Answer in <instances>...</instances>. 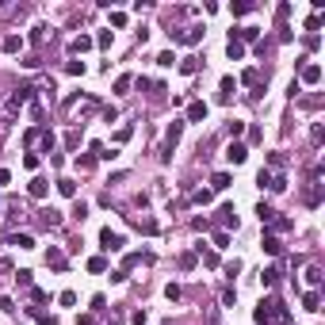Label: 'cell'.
Here are the masks:
<instances>
[{
  "instance_id": "obj_1",
  "label": "cell",
  "mask_w": 325,
  "mask_h": 325,
  "mask_svg": "<svg viewBox=\"0 0 325 325\" xmlns=\"http://www.w3.org/2000/svg\"><path fill=\"white\" fill-rule=\"evenodd\" d=\"M252 318H256L260 325H291V318H287V310H283L280 298H264V302L252 310Z\"/></svg>"
},
{
  "instance_id": "obj_2",
  "label": "cell",
  "mask_w": 325,
  "mask_h": 325,
  "mask_svg": "<svg viewBox=\"0 0 325 325\" xmlns=\"http://www.w3.org/2000/svg\"><path fill=\"white\" fill-rule=\"evenodd\" d=\"M31 92H34L31 84H20V88H16V92H12V100H8V108H4V111H8V115H16V111H20L23 104L31 100Z\"/></svg>"
},
{
  "instance_id": "obj_3",
  "label": "cell",
  "mask_w": 325,
  "mask_h": 325,
  "mask_svg": "<svg viewBox=\"0 0 325 325\" xmlns=\"http://www.w3.org/2000/svg\"><path fill=\"white\" fill-rule=\"evenodd\" d=\"M100 245H104V249H122V234H115V230H111V226H104V230H100Z\"/></svg>"
},
{
  "instance_id": "obj_4",
  "label": "cell",
  "mask_w": 325,
  "mask_h": 325,
  "mask_svg": "<svg viewBox=\"0 0 325 325\" xmlns=\"http://www.w3.org/2000/svg\"><path fill=\"white\" fill-rule=\"evenodd\" d=\"M38 222H42L46 230H58V226H62V210H54V206H46L42 214H38Z\"/></svg>"
},
{
  "instance_id": "obj_5",
  "label": "cell",
  "mask_w": 325,
  "mask_h": 325,
  "mask_svg": "<svg viewBox=\"0 0 325 325\" xmlns=\"http://www.w3.org/2000/svg\"><path fill=\"white\" fill-rule=\"evenodd\" d=\"M260 249L268 252V256H280V252H283V241L276 238V234H264V241H260Z\"/></svg>"
},
{
  "instance_id": "obj_6",
  "label": "cell",
  "mask_w": 325,
  "mask_h": 325,
  "mask_svg": "<svg viewBox=\"0 0 325 325\" xmlns=\"http://www.w3.org/2000/svg\"><path fill=\"white\" fill-rule=\"evenodd\" d=\"M226 157H230V161H234V164H241V161H245V157H249V150H245L241 142H230V146H226Z\"/></svg>"
},
{
  "instance_id": "obj_7",
  "label": "cell",
  "mask_w": 325,
  "mask_h": 325,
  "mask_svg": "<svg viewBox=\"0 0 325 325\" xmlns=\"http://www.w3.org/2000/svg\"><path fill=\"white\" fill-rule=\"evenodd\" d=\"M199 38H203V27H188V31L176 34V42H184V46H195Z\"/></svg>"
},
{
  "instance_id": "obj_8",
  "label": "cell",
  "mask_w": 325,
  "mask_h": 325,
  "mask_svg": "<svg viewBox=\"0 0 325 325\" xmlns=\"http://www.w3.org/2000/svg\"><path fill=\"white\" fill-rule=\"evenodd\" d=\"M203 119H206V104H203V100L188 104V122H203Z\"/></svg>"
},
{
  "instance_id": "obj_9",
  "label": "cell",
  "mask_w": 325,
  "mask_h": 325,
  "mask_svg": "<svg viewBox=\"0 0 325 325\" xmlns=\"http://www.w3.org/2000/svg\"><path fill=\"white\" fill-rule=\"evenodd\" d=\"M180 130H184V119H172V126H168V134H164V150H172L176 142H180Z\"/></svg>"
},
{
  "instance_id": "obj_10",
  "label": "cell",
  "mask_w": 325,
  "mask_h": 325,
  "mask_svg": "<svg viewBox=\"0 0 325 325\" xmlns=\"http://www.w3.org/2000/svg\"><path fill=\"white\" fill-rule=\"evenodd\" d=\"M46 264L54 272H65V252L62 249H46Z\"/></svg>"
},
{
  "instance_id": "obj_11",
  "label": "cell",
  "mask_w": 325,
  "mask_h": 325,
  "mask_svg": "<svg viewBox=\"0 0 325 325\" xmlns=\"http://www.w3.org/2000/svg\"><path fill=\"white\" fill-rule=\"evenodd\" d=\"M27 192H31V195H34V199H46V192H50V184H46L42 176H34L31 184H27Z\"/></svg>"
},
{
  "instance_id": "obj_12",
  "label": "cell",
  "mask_w": 325,
  "mask_h": 325,
  "mask_svg": "<svg viewBox=\"0 0 325 325\" xmlns=\"http://www.w3.org/2000/svg\"><path fill=\"white\" fill-rule=\"evenodd\" d=\"M0 50H4V54H20V50H23V38H20V34H8V38L0 42Z\"/></svg>"
},
{
  "instance_id": "obj_13",
  "label": "cell",
  "mask_w": 325,
  "mask_h": 325,
  "mask_svg": "<svg viewBox=\"0 0 325 325\" xmlns=\"http://www.w3.org/2000/svg\"><path fill=\"white\" fill-rule=\"evenodd\" d=\"M322 80V65H302V84H318Z\"/></svg>"
},
{
  "instance_id": "obj_14",
  "label": "cell",
  "mask_w": 325,
  "mask_h": 325,
  "mask_svg": "<svg viewBox=\"0 0 325 325\" xmlns=\"http://www.w3.org/2000/svg\"><path fill=\"white\" fill-rule=\"evenodd\" d=\"M302 306L310 310V314H318V310H322V294H318V291H306V294H302Z\"/></svg>"
},
{
  "instance_id": "obj_15",
  "label": "cell",
  "mask_w": 325,
  "mask_h": 325,
  "mask_svg": "<svg viewBox=\"0 0 325 325\" xmlns=\"http://www.w3.org/2000/svg\"><path fill=\"white\" fill-rule=\"evenodd\" d=\"M69 50H73V54H84V50H92V38H88V34H76L73 42H69Z\"/></svg>"
},
{
  "instance_id": "obj_16",
  "label": "cell",
  "mask_w": 325,
  "mask_h": 325,
  "mask_svg": "<svg viewBox=\"0 0 325 325\" xmlns=\"http://www.w3.org/2000/svg\"><path fill=\"white\" fill-rule=\"evenodd\" d=\"M8 245H20V249H34V238H31V234H12Z\"/></svg>"
},
{
  "instance_id": "obj_17",
  "label": "cell",
  "mask_w": 325,
  "mask_h": 325,
  "mask_svg": "<svg viewBox=\"0 0 325 325\" xmlns=\"http://www.w3.org/2000/svg\"><path fill=\"white\" fill-rule=\"evenodd\" d=\"M230 188V172H214L210 176V192H226Z\"/></svg>"
},
{
  "instance_id": "obj_18",
  "label": "cell",
  "mask_w": 325,
  "mask_h": 325,
  "mask_svg": "<svg viewBox=\"0 0 325 325\" xmlns=\"http://www.w3.org/2000/svg\"><path fill=\"white\" fill-rule=\"evenodd\" d=\"M218 218H222V226H234V230H238V210H234V206H222V210H218Z\"/></svg>"
},
{
  "instance_id": "obj_19",
  "label": "cell",
  "mask_w": 325,
  "mask_h": 325,
  "mask_svg": "<svg viewBox=\"0 0 325 325\" xmlns=\"http://www.w3.org/2000/svg\"><path fill=\"white\" fill-rule=\"evenodd\" d=\"M260 283H264V287H276V283H280V268H264L260 272Z\"/></svg>"
},
{
  "instance_id": "obj_20",
  "label": "cell",
  "mask_w": 325,
  "mask_h": 325,
  "mask_svg": "<svg viewBox=\"0 0 325 325\" xmlns=\"http://www.w3.org/2000/svg\"><path fill=\"white\" fill-rule=\"evenodd\" d=\"M256 27H241V31H238V38H234V42H241V46H245V42H252V38H256Z\"/></svg>"
},
{
  "instance_id": "obj_21",
  "label": "cell",
  "mask_w": 325,
  "mask_h": 325,
  "mask_svg": "<svg viewBox=\"0 0 325 325\" xmlns=\"http://www.w3.org/2000/svg\"><path fill=\"white\" fill-rule=\"evenodd\" d=\"M226 54L234 58V62H241V58H245V46H241V42H234V38H230V42H226Z\"/></svg>"
},
{
  "instance_id": "obj_22",
  "label": "cell",
  "mask_w": 325,
  "mask_h": 325,
  "mask_svg": "<svg viewBox=\"0 0 325 325\" xmlns=\"http://www.w3.org/2000/svg\"><path fill=\"white\" fill-rule=\"evenodd\" d=\"M180 73H184V76L199 73V58H184V62H180Z\"/></svg>"
},
{
  "instance_id": "obj_23",
  "label": "cell",
  "mask_w": 325,
  "mask_h": 325,
  "mask_svg": "<svg viewBox=\"0 0 325 325\" xmlns=\"http://www.w3.org/2000/svg\"><path fill=\"white\" fill-rule=\"evenodd\" d=\"M58 192H62V195H69V199H73V195H76V184H73V180H69V176H62V180H58Z\"/></svg>"
},
{
  "instance_id": "obj_24",
  "label": "cell",
  "mask_w": 325,
  "mask_h": 325,
  "mask_svg": "<svg viewBox=\"0 0 325 325\" xmlns=\"http://www.w3.org/2000/svg\"><path fill=\"white\" fill-rule=\"evenodd\" d=\"M256 214H260V222H276V210H272L268 203H260V206H256Z\"/></svg>"
},
{
  "instance_id": "obj_25",
  "label": "cell",
  "mask_w": 325,
  "mask_h": 325,
  "mask_svg": "<svg viewBox=\"0 0 325 325\" xmlns=\"http://www.w3.org/2000/svg\"><path fill=\"white\" fill-rule=\"evenodd\" d=\"M218 88H222V96H218V100L226 104V100H230V92H234V76H222V84H218Z\"/></svg>"
},
{
  "instance_id": "obj_26",
  "label": "cell",
  "mask_w": 325,
  "mask_h": 325,
  "mask_svg": "<svg viewBox=\"0 0 325 325\" xmlns=\"http://www.w3.org/2000/svg\"><path fill=\"white\" fill-rule=\"evenodd\" d=\"M88 272H108V260L104 256H88Z\"/></svg>"
},
{
  "instance_id": "obj_27",
  "label": "cell",
  "mask_w": 325,
  "mask_h": 325,
  "mask_svg": "<svg viewBox=\"0 0 325 325\" xmlns=\"http://www.w3.org/2000/svg\"><path fill=\"white\" fill-rule=\"evenodd\" d=\"M130 84H134V76H130V73H122L119 80H115V92H119V96H122V92H126Z\"/></svg>"
},
{
  "instance_id": "obj_28",
  "label": "cell",
  "mask_w": 325,
  "mask_h": 325,
  "mask_svg": "<svg viewBox=\"0 0 325 325\" xmlns=\"http://www.w3.org/2000/svg\"><path fill=\"white\" fill-rule=\"evenodd\" d=\"M210 195H214V192H210V188H199V192H195L192 199H195V203H203V206H206V203H210Z\"/></svg>"
},
{
  "instance_id": "obj_29",
  "label": "cell",
  "mask_w": 325,
  "mask_h": 325,
  "mask_svg": "<svg viewBox=\"0 0 325 325\" xmlns=\"http://www.w3.org/2000/svg\"><path fill=\"white\" fill-rule=\"evenodd\" d=\"M214 249H230V234H226V230H218V234H214Z\"/></svg>"
},
{
  "instance_id": "obj_30",
  "label": "cell",
  "mask_w": 325,
  "mask_h": 325,
  "mask_svg": "<svg viewBox=\"0 0 325 325\" xmlns=\"http://www.w3.org/2000/svg\"><path fill=\"white\" fill-rule=\"evenodd\" d=\"M268 188H272V192H283V188H287V176H272Z\"/></svg>"
},
{
  "instance_id": "obj_31",
  "label": "cell",
  "mask_w": 325,
  "mask_h": 325,
  "mask_svg": "<svg viewBox=\"0 0 325 325\" xmlns=\"http://www.w3.org/2000/svg\"><path fill=\"white\" fill-rule=\"evenodd\" d=\"M245 12H252V0H238L234 4V16H245Z\"/></svg>"
},
{
  "instance_id": "obj_32",
  "label": "cell",
  "mask_w": 325,
  "mask_h": 325,
  "mask_svg": "<svg viewBox=\"0 0 325 325\" xmlns=\"http://www.w3.org/2000/svg\"><path fill=\"white\" fill-rule=\"evenodd\" d=\"M241 80H245V84H256V80H260V69H245V73H241Z\"/></svg>"
},
{
  "instance_id": "obj_33",
  "label": "cell",
  "mask_w": 325,
  "mask_h": 325,
  "mask_svg": "<svg viewBox=\"0 0 325 325\" xmlns=\"http://www.w3.org/2000/svg\"><path fill=\"white\" fill-rule=\"evenodd\" d=\"M111 27H126V12H111Z\"/></svg>"
},
{
  "instance_id": "obj_34",
  "label": "cell",
  "mask_w": 325,
  "mask_h": 325,
  "mask_svg": "<svg viewBox=\"0 0 325 325\" xmlns=\"http://www.w3.org/2000/svg\"><path fill=\"white\" fill-rule=\"evenodd\" d=\"M138 230H142V234H157V222H150V218L142 222V218H138Z\"/></svg>"
},
{
  "instance_id": "obj_35",
  "label": "cell",
  "mask_w": 325,
  "mask_h": 325,
  "mask_svg": "<svg viewBox=\"0 0 325 325\" xmlns=\"http://www.w3.org/2000/svg\"><path fill=\"white\" fill-rule=\"evenodd\" d=\"M199 256H203L206 268H218V252H199Z\"/></svg>"
},
{
  "instance_id": "obj_36",
  "label": "cell",
  "mask_w": 325,
  "mask_h": 325,
  "mask_svg": "<svg viewBox=\"0 0 325 325\" xmlns=\"http://www.w3.org/2000/svg\"><path fill=\"white\" fill-rule=\"evenodd\" d=\"M180 268H195V252H180Z\"/></svg>"
},
{
  "instance_id": "obj_37",
  "label": "cell",
  "mask_w": 325,
  "mask_h": 325,
  "mask_svg": "<svg viewBox=\"0 0 325 325\" xmlns=\"http://www.w3.org/2000/svg\"><path fill=\"white\" fill-rule=\"evenodd\" d=\"M306 280L318 287V283H322V268H306Z\"/></svg>"
},
{
  "instance_id": "obj_38",
  "label": "cell",
  "mask_w": 325,
  "mask_h": 325,
  "mask_svg": "<svg viewBox=\"0 0 325 325\" xmlns=\"http://www.w3.org/2000/svg\"><path fill=\"white\" fill-rule=\"evenodd\" d=\"M172 62H176V54H172V50H164V54L157 58V65H164V69H168V65H172Z\"/></svg>"
},
{
  "instance_id": "obj_39",
  "label": "cell",
  "mask_w": 325,
  "mask_h": 325,
  "mask_svg": "<svg viewBox=\"0 0 325 325\" xmlns=\"http://www.w3.org/2000/svg\"><path fill=\"white\" fill-rule=\"evenodd\" d=\"M65 73H73V76L84 73V62H69V65H65Z\"/></svg>"
},
{
  "instance_id": "obj_40",
  "label": "cell",
  "mask_w": 325,
  "mask_h": 325,
  "mask_svg": "<svg viewBox=\"0 0 325 325\" xmlns=\"http://www.w3.org/2000/svg\"><path fill=\"white\" fill-rule=\"evenodd\" d=\"M84 214H88V203H76V206H73V218H80V222H84Z\"/></svg>"
},
{
  "instance_id": "obj_41",
  "label": "cell",
  "mask_w": 325,
  "mask_h": 325,
  "mask_svg": "<svg viewBox=\"0 0 325 325\" xmlns=\"http://www.w3.org/2000/svg\"><path fill=\"white\" fill-rule=\"evenodd\" d=\"M58 298H62V306H73V302H76V294H73V291H62Z\"/></svg>"
},
{
  "instance_id": "obj_42",
  "label": "cell",
  "mask_w": 325,
  "mask_h": 325,
  "mask_svg": "<svg viewBox=\"0 0 325 325\" xmlns=\"http://www.w3.org/2000/svg\"><path fill=\"white\" fill-rule=\"evenodd\" d=\"M130 322H134V325H146L150 318H146V310H138V314H130Z\"/></svg>"
},
{
  "instance_id": "obj_43",
  "label": "cell",
  "mask_w": 325,
  "mask_h": 325,
  "mask_svg": "<svg viewBox=\"0 0 325 325\" xmlns=\"http://www.w3.org/2000/svg\"><path fill=\"white\" fill-rule=\"evenodd\" d=\"M8 180H12V176H8V168H0V188L8 184Z\"/></svg>"
},
{
  "instance_id": "obj_44",
  "label": "cell",
  "mask_w": 325,
  "mask_h": 325,
  "mask_svg": "<svg viewBox=\"0 0 325 325\" xmlns=\"http://www.w3.org/2000/svg\"><path fill=\"white\" fill-rule=\"evenodd\" d=\"M38 325H58V318H38Z\"/></svg>"
},
{
  "instance_id": "obj_45",
  "label": "cell",
  "mask_w": 325,
  "mask_h": 325,
  "mask_svg": "<svg viewBox=\"0 0 325 325\" xmlns=\"http://www.w3.org/2000/svg\"><path fill=\"white\" fill-rule=\"evenodd\" d=\"M76 325H92V318H80V322H76Z\"/></svg>"
}]
</instances>
